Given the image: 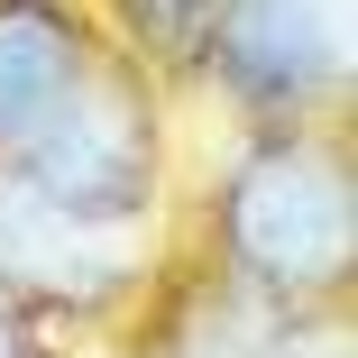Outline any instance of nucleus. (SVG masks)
Returning a JSON list of instances; mask_svg holds the SVG:
<instances>
[{
  "label": "nucleus",
  "mask_w": 358,
  "mask_h": 358,
  "mask_svg": "<svg viewBox=\"0 0 358 358\" xmlns=\"http://www.w3.org/2000/svg\"><path fill=\"white\" fill-rule=\"evenodd\" d=\"M184 248L175 221H83L0 166V294L46 340H120Z\"/></svg>",
  "instance_id": "7ed1b4c3"
},
{
  "label": "nucleus",
  "mask_w": 358,
  "mask_h": 358,
  "mask_svg": "<svg viewBox=\"0 0 358 358\" xmlns=\"http://www.w3.org/2000/svg\"><path fill=\"white\" fill-rule=\"evenodd\" d=\"M110 46V19L92 0H0V166L64 110L92 74V55Z\"/></svg>",
  "instance_id": "39448f33"
},
{
  "label": "nucleus",
  "mask_w": 358,
  "mask_h": 358,
  "mask_svg": "<svg viewBox=\"0 0 358 358\" xmlns=\"http://www.w3.org/2000/svg\"><path fill=\"white\" fill-rule=\"evenodd\" d=\"M175 83L230 129L331 120L358 92V0H211Z\"/></svg>",
  "instance_id": "20e7f679"
},
{
  "label": "nucleus",
  "mask_w": 358,
  "mask_h": 358,
  "mask_svg": "<svg viewBox=\"0 0 358 358\" xmlns=\"http://www.w3.org/2000/svg\"><path fill=\"white\" fill-rule=\"evenodd\" d=\"M175 110H184V83L110 37L92 55V74L64 92V110L10 157V175L83 221H175L193 184Z\"/></svg>",
  "instance_id": "f03ea898"
},
{
  "label": "nucleus",
  "mask_w": 358,
  "mask_h": 358,
  "mask_svg": "<svg viewBox=\"0 0 358 358\" xmlns=\"http://www.w3.org/2000/svg\"><path fill=\"white\" fill-rule=\"evenodd\" d=\"M0 358H64V340H46L10 294H0Z\"/></svg>",
  "instance_id": "0eeeda50"
},
{
  "label": "nucleus",
  "mask_w": 358,
  "mask_h": 358,
  "mask_svg": "<svg viewBox=\"0 0 358 358\" xmlns=\"http://www.w3.org/2000/svg\"><path fill=\"white\" fill-rule=\"evenodd\" d=\"M184 248L275 322H349L358 303V148L349 110L230 129V157L184 184Z\"/></svg>",
  "instance_id": "f257e3e1"
},
{
  "label": "nucleus",
  "mask_w": 358,
  "mask_h": 358,
  "mask_svg": "<svg viewBox=\"0 0 358 358\" xmlns=\"http://www.w3.org/2000/svg\"><path fill=\"white\" fill-rule=\"evenodd\" d=\"M92 10L110 19V37H120V46H138L148 64H166V74H175L211 0H92Z\"/></svg>",
  "instance_id": "423d86ee"
}]
</instances>
